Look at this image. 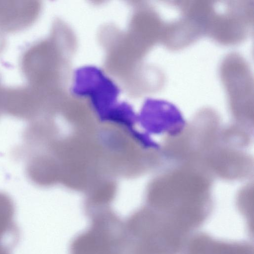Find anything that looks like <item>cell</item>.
Instances as JSON below:
<instances>
[{
	"mask_svg": "<svg viewBox=\"0 0 254 254\" xmlns=\"http://www.w3.org/2000/svg\"><path fill=\"white\" fill-rule=\"evenodd\" d=\"M72 92L79 97H89L97 106H104L115 102L120 90L101 70L85 66L75 71Z\"/></svg>",
	"mask_w": 254,
	"mask_h": 254,
	"instance_id": "6da1fadb",
	"label": "cell"
},
{
	"mask_svg": "<svg viewBox=\"0 0 254 254\" xmlns=\"http://www.w3.org/2000/svg\"><path fill=\"white\" fill-rule=\"evenodd\" d=\"M14 206L10 197L0 192V254H10L19 238L14 220Z\"/></svg>",
	"mask_w": 254,
	"mask_h": 254,
	"instance_id": "7a4b0ae2",
	"label": "cell"
},
{
	"mask_svg": "<svg viewBox=\"0 0 254 254\" xmlns=\"http://www.w3.org/2000/svg\"><path fill=\"white\" fill-rule=\"evenodd\" d=\"M107 251L106 235L99 229L79 235L71 246V254H103Z\"/></svg>",
	"mask_w": 254,
	"mask_h": 254,
	"instance_id": "3957f363",
	"label": "cell"
}]
</instances>
